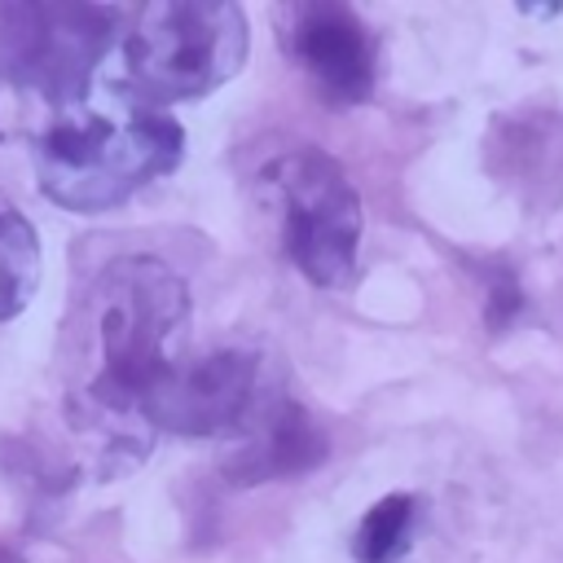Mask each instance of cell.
<instances>
[{
    "label": "cell",
    "instance_id": "obj_1",
    "mask_svg": "<svg viewBox=\"0 0 563 563\" xmlns=\"http://www.w3.org/2000/svg\"><path fill=\"white\" fill-rule=\"evenodd\" d=\"M97 369L88 400L110 413H141L145 396L176 369L172 339L189 317L185 277L158 255H119L92 286Z\"/></svg>",
    "mask_w": 563,
    "mask_h": 563
},
{
    "label": "cell",
    "instance_id": "obj_5",
    "mask_svg": "<svg viewBox=\"0 0 563 563\" xmlns=\"http://www.w3.org/2000/svg\"><path fill=\"white\" fill-rule=\"evenodd\" d=\"M119 26L123 9L110 4H0V75L70 110Z\"/></svg>",
    "mask_w": 563,
    "mask_h": 563
},
{
    "label": "cell",
    "instance_id": "obj_8",
    "mask_svg": "<svg viewBox=\"0 0 563 563\" xmlns=\"http://www.w3.org/2000/svg\"><path fill=\"white\" fill-rule=\"evenodd\" d=\"M242 431H246L242 444L224 462V479L238 488L308 471L325 457V435L317 431L308 409H299L295 400H273V405L255 409Z\"/></svg>",
    "mask_w": 563,
    "mask_h": 563
},
{
    "label": "cell",
    "instance_id": "obj_6",
    "mask_svg": "<svg viewBox=\"0 0 563 563\" xmlns=\"http://www.w3.org/2000/svg\"><path fill=\"white\" fill-rule=\"evenodd\" d=\"M260 352L251 347H211L198 361L180 365L145 396L141 413L176 435H224L246 427L260 409Z\"/></svg>",
    "mask_w": 563,
    "mask_h": 563
},
{
    "label": "cell",
    "instance_id": "obj_7",
    "mask_svg": "<svg viewBox=\"0 0 563 563\" xmlns=\"http://www.w3.org/2000/svg\"><path fill=\"white\" fill-rule=\"evenodd\" d=\"M290 53L330 106H361L374 92V35L347 4H299Z\"/></svg>",
    "mask_w": 563,
    "mask_h": 563
},
{
    "label": "cell",
    "instance_id": "obj_4",
    "mask_svg": "<svg viewBox=\"0 0 563 563\" xmlns=\"http://www.w3.org/2000/svg\"><path fill=\"white\" fill-rule=\"evenodd\" d=\"M264 189L282 216V251L312 286H343L356 273L361 251V194L343 163L325 150L299 145L277 154L264 172Z\"/></svg>",
    "mask_w": 563,
    "mask_h": 563
},
{
    "label": "cell",
    "instance_id": "obj_10",
    "mask_svg": "<svg viewBox=\"0 0 563 563\" xmlns=\"http://www.w3.org/2000/svg\"><path fill=\"white\" fill-rule=\"evenodd\" d=\"M413 515H418V501L409 493H387L383 501H374L361 515L356 537H352L356 563H396L409 550Z\"/></svg>",
    "mask_w": 563,
    "mask_h": 563
},
{
    "label": "cell",
    "instance_id": "obj_2",
    "mask_svg": "<svg viewBox=\"0 0 563 563\" xmlns=\"http://www.w3.org/2000/svg\"><path fill=\"white\" fill-rule=\"evenodd\" d=\"M185 154V132L163 110L128 114H62L35 141L40 194L62 211L92 216L128 202L150 180L167 176Z\"/></svg>",
    "mask_w": 563,
    "mask_h": 563
},
{
    "label": "cell",
    "instance_id": "obj_9",
    "mask_svg": "<svg viewBox=\"0 0 563 563\" xmlns=\"http://www.w3.org/2000/svg\"><path fill=\"white\" fill-rule=\"evenodd\" d=\"M40 286V238L31 220L0 194V321L18 317Z\"/></svg>",
    "mask_w": 563,
    "mask_h": 563
},
{
    "label": "cell",
    "instance_id": "obj_3",
    "mask_svg": "<svg viewBox=\"0 0 563 563\" xmlns=\"http://www.w3.org/2000/svg\"><path fill=\"white\" fill-rule=\"evenodd\" d=\"M123 88L145 106L194 101L246 62V13L224 0H154L123 13Z\"/></svg>",
    "mask_w": 563,
    "mask_h": 563
}]
</instances>
